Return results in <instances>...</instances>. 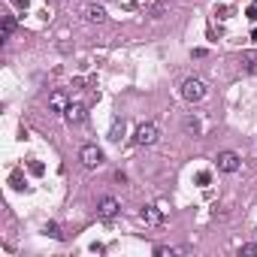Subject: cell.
<instances>
[{"label":"cell","mask_w":257,"mask_h":257,"mask_svg":"<svg viewBox=\"0 0 257 257\" xmlns=\"http://www.w3.org/2000/svg\"><path fill=\"white\" fill-rule=\"evenodd\" d=\"M67 106H70V97L64 94V91H55V94H49V109H52L55 115H64Z\"/></svg>","instance_id":"8"},{"label":"cell","mask_w":257,"mask_h":257,"mask_svg":"<svg viewBox=\"0 0 257 257\" xmlns=\"http://www.w3.org/2000/svg\"><path fill=\"white\" fill-rule=\"evenodd\" d=\"M139 221H146V224H160L163 221V212L157 206H143L139 209Z\"/></svg>","instance_id":"9"},{"label":"cell","mask_w":257,"mask_h":257,"mask_svg":"<svg viewBox=\"0 0 257 257\" xmlns=\"http://www.w3.org/2000/svg\"><path fill=\"white\" fill-rule=\"evenodd\" d=\"M118 212H121V203L115 200V197H103V200L97 203V215H100L103 221H112Z\"/></svg>","instance_id":"5"},{"label":"cell","mask_w":257,"mask_h":257,"mask_svg":"<svg viewBox=\"0 0 257 257\" xmlns=\"http://www.w3.org/2000/svg\"><path fill=\"white\" fill-rule=\"evenodd\" d=\"M239 64H242L245 70H254V67H257V55H254V52H242V55H239Z\"/></svg>","instance_id":"13"},{"label":"cell","mask_w":257,"mask_h":257,"mask_svg":"<svg viewBox=\"0 0 257 257\" xmlns=\"http://www.w3.org/2000/svg\"><path fill=\"white\" fill-rule=\"evenodd\" d=\"M31 173H34V176H42V163L34 160V163H31Z\"/></svg>","instance_id":"18"},{"label":"cell","mask_w":257,"mask_h":257,"mask_svg":"<svg viewBox=\"0 0 257 257\" xmlns=\"http://www.w3.org/2000/svg\"><path fill=\"white\" fill-rule=\"evenodd\" d=\"M79 160H82L85 170H97V167H103L106 154H103V148H97V146H82V148H79Z\"/></svg>","instance_id":"3"},{"label":"cell","mask_w":257,"mask_h":257,"mask_svg":"<svg viewBox=\"0 0 257 257\" xmlns=\"http://www.w3.org/2000/svg\"><path fill=\"white\" fill-rule=\"evenodd\" d=\"M209 182H212V176H209V173H197V184H200V188H206Z\"/></svg>","instance_id":"16"},{"label":"cell","mask_w":257,"mask_h":257,"mask_svg":"<svg viewBox=\"0 0 257 257\" xmlns=\"http://www.w3.org/2000/svg\"><path fill=\"white\" fill-rule=\"evenodd\" d=\"M184 130H188L191 136H200V133H203V124L194 118V115H188V118H184Z\"/></svg>","instance_id":"11"},{"label":"cell","mask_w":257,"mask_h":257,"mask_svg":"<svg viewBox=\"0 0 257 257\" xmlns=\"http://www.w3.org/2000/svg\"><path fill=\"white\" fill-rule=\"evenodd\" d=\"M245 15H248V18H251V21H257V3H251V6H248V9H245Z\"/></svg>","instance_id":"17"},{"label":"cell","mask_w":257,"mask_h":257,"mask_svg":"<svg viewBox=\"0 0 257 257\" xmlns=\"http://www.w3.org/2000/svg\"><path fill=\"white\" fill-rule=\"evenodd\" d=\"M206 94H209V88H206V82H203V79H197V76H188V79L182 82V97L188 100V103H200Z\"/></svg>","instance_id":"1"},{"label":"cell","mask_w":257,"mask_h":257,"mask_svg":"<svg viewBox=\"0 0 257 257\" xmlns=\"http://www.w3.org/2000/svg\"><path fill=\"white\" fill-rule=\"evenodd\" d=\"M15 6H21V9H28V0H12Z\"/></svg>","instance_id":"19"},{"label":"cell","mask_w":257,"mask_h":257,"mask_svg":"<svg viewBox=\"0 0 257 257\" xmlns=\"http://www.w3.org/2000/svg\"><path fill=\"white\" fill-rule=\"evenodd\" d=\"M157 139H160V127H157L154 121L139 124V127H136V133H133V143H136L139 148H148V146H154Z\"/></svg>","instance_id":"2"},{"label":"cell","mask_w":257,"mask_h":257,"mask_svg":"<svg viewBox=\"0 0 257 257\" xmlns=\"http://www.w3.org/2000/svg\"><path fill=\"white\" fill-rule=\"evenodd\" d=\"M82 18L88 21V25H103V21H106V9L100 3H88L85 12H82Z\"/></svg>","instance_id":"7"},{"label":"cell","mask_w":257,"mask_h":257,"mask_svg":"<svg viewBox=\"0 0 257 257\" xmlns=\"http://www.w3.org/2000/svg\"><path fill=\"white\" fill-rule=\"evenodd\" d=\"M239 257H257V242H245V245H239Z\"/></svg>","instance_id":"14"},{"label":"cell","mask_w":257,"mask_h":257,"mask_svg":"<svg viewBox=\"0 0 257 257\" xmlns=\"http://www.w3.org/2000/svg\"><path fill=\"white\" fill-rule=\"evenodd\" d=\"M215 163H218V170H221V173H236V170L242 167V157H239L236 151H218Z\"/></svg>","instance_id":"4"},{"label":"cell","mask_w":257,"mask_h":257,"mask_svg":"<svg viewBox=\"0 0 257 257\" xmlns=\"http://www.w3.org/2000/svg\"><path fill=\"white\" fill-rule=\"evenodd\" d=\"M42 233H45V236H52V239H64V233H61V227H58V224H45V227H42Z\"/></svg>","instance_id":"15"},{"label":"cell","mask_w":257,"mask_h":257,"mask_svg":"<svg viewBox=\"0 0 257 257\" xmlns=\"http://www.w3.org/2000/svg\"><path fill=\"white\" fill-rule=\"evenodd\" d=\"M121 136H124V121L115 118L112 127H109V139H112V143H121Z\"/></svg>","instance_id":"10"},{"label":"cell","mask_w":257,"mask_h":257,"mask_svg":"<svg viewBox=\"0 0 257 257\" xmlns=\"http://www.w3.org/2000/svg\"><path fill=\"white\" fill-rule=\"evenodd\" d=\"M251 39H254V42H257V28H254V31H251Z\"/></svg>","instance_id":"20"},{"label":"cell","mask_w":257,"mask_h":257,"mask_svg":"<svg viewBox=\"0 0 257 257\" xmlns=\"http://www.w3.org/2000/svg\"><path fill=\"white\" fill-rule=\"evenodd\" d=\"M12 31H15V18H12V15H6V18H3V34H0V39L6 42V39L12 37Z\"/></svg>","instance_id":"12"},{"label":"cell","mask_w":257,"mask_h":257,"mask_svg":"<svg viewBox=\"0 0 257 257\" xmlns=\"http://www.w3.org/2000/svg\"><path fill=\"white\" fill-rule=\"evenodd\" d=\"M64 118H67V124H82V121L88 118L85 103H70V106H67V112H64Z\"/></svg>","instance_id":"6"}]
</instances>
